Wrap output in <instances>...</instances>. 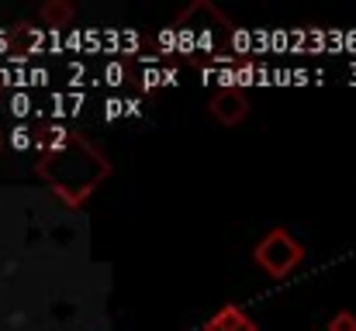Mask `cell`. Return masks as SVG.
<instances>
[{"mask_svg":"<svg viewBox=\"0 0 356 331\" xmlns=\"http://www.w3.org/2000/svg\"><path fill=\"white\" fill-rule=\"evenodd\" d=\"M252 262H256L266 276L284 280V276H291V273L305 262V245H301L287 228H270V231L263 235V241L252 248Z\"/></svg>","mask_w":356,"mask_h":331,"instance_id":"1","label":"cell"},{"mask_svg":"<svg viewBox=\"0 0 356 331\" xmlns=\"http://www.w3.org/2000/svg\"><path fill=\"white\" fill-rule=\"evenodd\" d=\"M208 110L215 114V121L218 124H238L245 114H249V101H245V94L242 90H236V87H225V90H218L215 97H211V104H208Z\"/></svg>","mask_w":356,"mask_h":331,"instance_id":"2","label":"cell"},{"mask_svg":"<svg viewBox=\"0 0 356 331\" xmlns=\"http://www.w3.org/2000/svg\"><path fill=\"white\" fill-rule=\"evenodd\" d=\"M201 331H259V328H256V321H252L238 304H225V307H218V311L204 321Z\"/></svg>","mask_w":356,"mask_h":331,"instance_id":"3","label":"cell"},{"mask_svg":"<svg viewBox=\"0 0 356 331\" xmlns=\"http://www.w3.org/2000/svg\"><path fill=\"white\" fill-rule=\"evenodd\" d=\"M42 21L49 24V28H66L70 21H73V3H66V0H49V3H42Z\"/></svg>","mask_w":356,"mask_h":331,"instance_id":"4","label":"cell"},{"mask_svg":"<svg viewBox=\"0 0 356 331\" xmlns=\"http://www.w3.org/2000/svg\"><path fill=\"white\" fill-rule=\"evenodd\" d=\"M329 331H356V314H350V311H339V314H332Z\"/></svg>","mask_w":356,"mask_h":331,"instance_id":"5","label":"cell"}]
</instances>
